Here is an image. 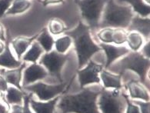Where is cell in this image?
<instances>
[{"instance_id":"6da1fadb","label":"cell","mask_w":150,"mask_h":113,"mask_svg":"<svg viewBox=\"0 0 150 113\" xmlns=\"http://www.w3.org/2000/svg\"><path fill=\"white\" fill-rule=\"evenodd\" d=\"M101 92H94L87 88L82 93L61 98L58 108L62 113H99L97 98Z\"/></svg>"},{"instance_id":"7a4b0ae2","label":"cell","mask_w":150,"mask_h":113,"mask_svg":"<svg viewBox=\"0 0 150 113\" xmlns=\"http://www.w3.org/2000/svg\"><path fill=\"white\" fill-rule=\"evenodd\" d=\"M66 34L74 41L75 50L78 57V70L88 63L90 58L96 52L102 50V49L93 41L89 27L83 24L82 22H79L76 29L67 32Z\"/></svg>"},{"instance_id":"3957f363","label":"cell","mask_w":150,"mask_h":113,"mask_svg":"<svg viewBox=\"0 0 150 113\" xmlns=\"http://www.w3.org/2000/svg\"><path fill=\"white\" fill-rule=\"evenodd\" d=\"M133 17V13L130 6H121L115 4L113 0H109L103 11L101 28H128Z\"/></svg>"},{"instance_id":"277c9868","label":"cell","mask_w":150,"mask_h":113,"mask_svg":"<svg viewBox=\"0 0 150 113\" xmlns=\"http://www.w3.org/2000/svg\"><path fill=\"white\" fill-rule=\"evenodd\" d=\"M149 59H146L139 52H129L126 56L111 66L113 72L122 75L125 70H132L139 76L141 82L146 84L147 72L149 69Z\"/></svg>"},{"instance_id":"5b68a950","label":"cell","mask_w":150,"mask_h":113,"mask_svg":"<svg viewBox=\"0 0 150 113\" xmlns=\"http://www.w3.org/2000/svg\"><path fill=\"white\" fill-rule=\"evenodd\" d=\"M80 8L82 19L89 29L99 28V21L104 6L109 0H75Z\"/></svg>"},{"instance_id":"8992f818","label":"cell","mask_w":150,"mask_h":113,"mask_svg":"<svg viewBox=\"0 0 150 113\" xmlns=\"http://www.w3.org/2000/svg\"><path fill=\"white\" fill-rule=\"evenodd\" d=\"M68 59L69 55L60 54L56 51H51L42 56L39 65L45 66L49 75L55 76L60 82H62L61 72L64 64Z\"/></svg>"},{"instance_id":"52a82bcc","label":"cell","mask_w":150,"mask_h":113,"mask_svg":"<svg viewBox=\"0 0 150 113\" xmlns=\"http://www.w3.org/2000/svg\"><path fill=\"white\" fill-rule=\"evenodd\" d=\"M67 83H61L60 85H52L45 84L43 82H37L34 84L25 86V90L34 93L41 101H50L59 96L66 89Z\"/></svg>"},{"instance_id":"ba28073f","label":"cell","mask_w":150,"mask_h":113,"mask_svg":"<svg viewBox=\"0 0 150 113\" xmlns=\"http://www.w3.org/2000/svg\"><path fill=\"white\" fill-rule=\"evenodd\" d=\"M98 105L102 113H122L123 110V104L118 90L102 91Z\"/></svg>"},{"instance_id":"9c48e42d","label":"cell","mask_w":150,"mask_h":113,"mask_svg":"<svg viewBox=\"0 0 150 113\" xmlns=\"http://www.w3.org/2000/svg\"><path fill=\"white\" fill-rule=\"evenodd\" d=\"M103 70V66L98 65L89 60L86 67L82 70H78L77 75L81 88H83L87 85L93 83H100L99 74Z\"/></svg>"},{"instance_id":"30bf717a","label":"cell","mask_w":150,"mask_h":113,"mask_svg":"<svg viewBox=\"0 0 150 113\" xmlns=\"http://www.w3.org/2000/svg\"><path fill=\"white\" fill-rule=\"evenodd\" d=\"M49 76V73L42 66L33 63L26 68L23 72V86H28L34 84L35 82L43 79Z\"/></svg>"},{"instance_id":"8fae6325","label":"cell","mask_w":150,"mask_h":113,"mask_svg":"<svg viewBox=\"0 0 150 113\" xmlns=\"http://www.w3.org/2000/svg\"><path fill=\"white\" fill-rule=\"evenodd\" d=\"M100 48L104 50L106 56V64H105V68H110V66L116 59L122 56H125L130 52L128 48L125 46H115L111 44H105L100 43Z\"/></svg>"},{"instance_id":"7c38bea8","label":"cell","mask_w":150,"mask_h":113,"mask_svg":"<svg viewBox=\"0 0 150 113\" xmlns=\"http://www.w3.org/2000/svg\"><path fill=\"white\" fill-rule=\"evenodd\" d=\"M149 25L150 20L149 18H142L139 16H136L132 17L128 29L130 32H136L146 39H149L150 33Z\"/></svg>"},{"instance_id":"4fadbf2b","label":"cell","mask_w":150,"mask_h":113,"mask_svg":"<svg viewBox=\"0 0 150 113\" xmlns=\"http://www.w3.org/2000/svg\"><path fill=\"white\" fill-rule=\"evenodd\" d=\"M129 91V96L131 99H140L144 102L149 101V94L143 85L136 80H131L126 85Z\"/></svg>"},{"instance_id":"5bb4252c","label":"cell","mask_w":150,"mask_h":113,"mask_svg":"<svg viewBox=\"0 0 150 113\" xmlns=\"http://www.w3.org/2000/svg\"><path fill=\"white\" fill-rule=\"evenodd\" d=\"M25 68V63H23V65L17 69H9L7 71H5L3 69H1V75L6 80L7 83L12 85L16 88H19L22 90V86H21V79H22V74L24 69Z\"/></svg>"},{"instance_id":"9a60e30c","label":"cell","mask_w":150,"mask_h":113,"mask_svg":"<svg viewBox=\"0 0 150 113\" xmlns=\"http://www.w3.org/2000/svg\"><path fill=\"white\" fill-rule=\"evenodd\" d=\"M6 43V48L2 54H0V66L8 69H13L20 67L23 63L19 60H17L11 52L8 41Z\"/></svg>"},{"instance_id":"2e32d148","label":"cell","mask_w":150,"mask_h":113,"mask_svg":"<svg viewBox=\"0 0 150 113\" xmlns=\"http://www.w3.org/2000/svg\"><path fill=\"white\" fill-rule=\"evenodd\" d=\"M100 78L103 82V86L105 88H113L119 90L122 88V76L113 74L112 72L102 70L100 72Z\"/></svg>"},{"instance_id":"e0dca14e","label":"cell","mask_w":150,"mask_h":113,"mask_svg":"<svg viewBox=\"0 0 150 113\" xmlns=\"http://www.w3.org/2000/svg\"><path fill=\"white\" fill-rule=\"evenodd\" d=\"M59 99L60 97L57 96L47 102H37L33 100L31 97L29 99V104L35 113H54L55 106Z\"/></svg>"},{"instance_id":"ac0fdd59","label":"cell","mask_w":150,"mask_h":113,"mask_svg":"<svg viewBox=\"0 0 150 113\" xmlns=\"http://www.w3.org/2000/svg\"><path fill=\"white\" fill-rule=\"evenodd\" d=\"M37 35L38 34L32 38L20 36V37H17L13 39V42H12V46H13L18 59H20L23 56V54L26 52L27 49L33 43V42L37 38Z\"/></svg>"},{"instance_id":"d6986e66","label":"cell","mask_w":150,"mask_h":113,"mask_svg":"<svg viewBox=\"0 0 150 113\" xmlns=\"http://www.w3.org/2000/svg\"><path fill=\"white\" fill-rule=\"evenodd\" d=\"M4 96L5 98H3V101H5L7 104L22 105L23 104V99L25 95L19 88L11 86L8 87Z\"/></svg>"},{"instance_id":"ffe728a7","label":"cell","mask_w":150,"mask_h":113,"mask_svg":"<svg viewBox=\"0 0 150 113\" xmlns=\"http://www.w3.org/2000/svg\"><path fill=\"white\" fill-rule=\"evenodd\" d=\"M35 39H36V42L41 45V47L46 52H50L52 51L54 43H55V40L49 32L47 28H44L41 32L38 34L37 38Z\"/></svg>"},{"instance_id":"44dd1931","label":"cell","mask_w":150,"mask_h":113,"mask_svg":"<svg viewBox=\"0 0 150 113\" xmlns=\"http://www.w3.org/2000/svg\"><path fill=\"white\" fill-rule=\"evenodd\" d=\"M43 49L41 47V45H39L37 42H34L31 44L30 49L24 54L23 60L25 62L36 63L38 59L41 57L43 53Z\"/></svg>"},{"instance_id":"7402d4cb","label":"cell","mask_w":150,"mask_h":113,"mask_svg":"<svg viewBox=\"0 0 150 113\" xmlns=\"http://www.w3.org/2000/svg\"><path fill=\"white\" fill-rule=\"evenodd\" d=\"M119 2H126L129 3L136 12L141 17H146L150 13V7L149 5L144 3L143 0H119Z\"/></svg>"},{"instance_id":"603a6c76","label":"cell","mask_w":150,"mask_h":113,"mask_svg":"<svg viewBox=\"0 0 150 113\" xmlns=\"http://www.w3.org/2000/svg\"><path fill=\"white\" fill-rule=\"evenodd\" d=\"M32 3L29 0H13V6L8 8L6 14L16 15L23 13L29 9Z\"/></svg>"},{"instance_id":"cb8c5ba5","label":"cell","mask_w":150,"mask_h":113,"mask_svg":"<svg viewBox=\"0 0 150 113\" xmlns=\"http://www.w3.org/2000/svg\"><path fill=\"white\" fill-rule=\"evenodd\" d=\"M126 42L132 51L138 52L143 45V39L139 33L136 32H131L128 33Z\"/></svg>"},{"instance_id":"d4e9b609","label":"cell","mask_w":150,"mask_h":113,"mask_svg":"<svg viewBox=\"0 0 150 113\" xmlns=\"http://www.w3.org/2000/svg\"><path fill=\"white\" fill-rule=\"evenodd\" d=\"M72 43V38L69 35H64L62 37L58 38L55 41V46H56V51L60 54H65L68 51L69 47Z\"/></svg>"},{"instance_id":"484cf974","label":"cell","mask_w":150,"mask_h":113,"mask_svg":"<svg viewBox=\"0 0 150 113\" xmlns=\"http://www.w3.org/2000/svg\"><path fill=\"white\" fill-rule=\"evenodd\" d=\"M66 25L62 20L56 18L50 19L49 23V31L51 34L54 35H60L66 31Z\"/></svg>"},{"instance_id":"4316f807","label":"cell","mask_w":150,"mask_h":113,"mask_svg":"<svg viewBox=\"0 0 150 113\" xmlns=\"http://www.w3.org/2000/svg\"><path fill=\"white\" fill-rule=\"evenodd\" d=\"M128 33L123 29H114L112 34V43L115 45H122L126 42Z\"/></svg>"},{"instance_id":"83f0119b","label":"cell","mask_w":150,"mask_h":113,"mask_svg":"<svg viewBox=\"0 0 150 113\" xmlns=\"http://www.w3.org/2000/svg\"><path fill=\"white\" fill-rule=\"evenodd\" d=\"M114 29L113 28H103L99 33L98 38L100 39L103 43L110 44L112 43V34Z\"/></svg>"},{"instance_id":"f1b7e54d","label":"cell","mask_w":150,"mask_h":113,"mask_svg":"<svg viewBox=\"0 0 150 113\" xmlns=\"http://www.w3.org/2000/svg\"><path fill=\"white\" fill-rule=\"evenodd\" d=\"M122 96L125 99L126 103H127V109H126V113H140L139 108L136 104H133L130 102L129 99V96L125 94H122Z\"/></svg>"},{"instance_id":"f546056e","label":"cell","mask_w":150,"mask_h":113,"mask_svg":"<svg viewBox=\"0 0 150 113\" xmlns=\"http://www.w3.org/2000/svg\"><path fill=\"white\" fill-rule=\"evenodd\" d=\"M13 0H0V18H2L6 13Z\"/></svg>"},{"instance_id":"4dcf8cb0","label":"cell","mask_w":150,"mask_h":113,"mask_svg":"<svg viewBox=\"0 0 150 113\" xmlns=\"http://www.w3.org/2000/svg\"><path fill=\"white\" fill-rule=\"evenodd\" d=\"M135 104L139 108L140 113H149V102H142V101H136Z\"/></svg>"},{"instance_id":"1f68e13d","label":"cell","mask_w":150,"mask_h":113,"mask_svg":"<svg viewBox=\"0 0 150 113\" xmlns=\"http://www.w3.org/2000/svg\"><path fill=\"white\" fill-rule=\"evenodd\" d=\"M8 83L2 75H0V95H2L6 93L8 89Z\"/></svg>"},{"instance_id":"d6a6232c","label":"cell","mask_w":150,"mask_h":113,"mask_svg":"<svg viewBox=\"0 0 150 113\" xmlns=\"http://www.w3.org/2000/svg\"><path fill=\"white\" fill-rule=\"evenodd\" d=\"M32 95H25L23 99V113H33L29 108V99Z\"/></svg>"},{"instance_id":"836d02e7","label":"cell","mask_w":150,"mask_h":113,"mask_svg":"<svg viewBox=\"0 0 150 113\" xmlns=\"http://www.w3.org/2000/svg\"><path fill=\"white\" fill-rule=\"evenodd\" d=\"M0 113H9V106L5 101H0Z\"/></svg>"},{"instance_id":"e575fe53","label":"cell","mask_w":150,"mask_h":113,"mask_svg":"<svg viewBox=\"0 0 150 113\" xmlns=\"http://www.w3.org/2000/svg\"><path fill=\"white\" fill-rule=\"evenodd\" d=\"M149 49H150L149 42H148V43L144 45V47L142 48V52H140V53L142 54V56H143L145 58H146V59H149V56H150Z\"/></svg>"},{"instance_id":"d590c367","label":"cell","mask_w":150,"mask_h":113,"mask_svg":"<svg viewBox=\"0 0 150 113\" xmlns=\"http://www.w3.org/2000/svg\"><path fill=\"white\" fill-rule=\"evenodd\" d=\"M23 106L20 105H13L11 113H23Z\"/></svg>"},{"instance_id":"8d00e7d4","label":"cell","mask_w":150,"mask_h":113,"mask_svg":"<svg viewBox=\"0 0 150 113\" xmlns=\"http://www.w3.org/2000/svg\"><path fill=\"white\" fill-rule=\"evenodd\" d=\"M60 2H63V0H43V1H42V3L43 4L44 6H46L50 4L60 3Z\"/></svg>"},{"instance_id":"74e56055","label":"cell","mask_w":150,"mask_h":113,"mask_svg":"<svg viewBox=\"0 0 150 113\" xmlns=\"http://www.w3.org/2000/svg\"><path fill=\"white\" fill-rule=\"evenodd\" d=\"M0 40L2 42L6 41V35H5L4 28H3L1 23H0Z\"/></svg>"},{"instance_id":"f35d334b","label":"cell","mask_w":150,"mask_h":113,"mask_svg":"<svg viewBox=\"0 0 150 113\" xmlns=\"http://www.w3.org/2000/svg\"><path fill=\"white\" fill-rule=\"evenodd\" d=\"M5 48H6V45H5L3 42L0 40V54H2L3 52V51L5 50Z\"/></svg>"},{"instance_id":"ab89813d","label":"cell","mask_w":150,"mask_h":113,"mask_svg":"<svg viewBox=\"0 0 150 113\" xmlns=\"http://www.w3.org/2000/svg\"><path fill=\"white\" fill-rule=\"evenodd\" d=\"M0 72H1V69H0Z\"/></svg>"},{"instance_id":"60d3db41","label":"cell","mask_w":150,"mask_h":113,"mask_svg":"<svg viewBox=\"0 0 150 113\" xmlns=\"http://www.w3.org/2000/svg\"><path fill=\"white\" fill-rule=\"evenodd\" d=\"M55 113H56V112H55Z\"/></svg>"}]
</instances>
